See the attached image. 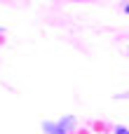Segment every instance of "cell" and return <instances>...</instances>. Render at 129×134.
Returning <instances> with one entry per match:
<instances>
[{
    "label": "cell",
    "instance_id": "2",
    "mask_svg": "<svg viewBox=\"0 0 129 134\" xmlns=\"http://www.w3.org/2000/svg\"><path fill=\"white\" fill-rule=\"evenodd\" d=\"M118 134H127V127H120V130H118Z\"/></svg>",
    "mask_w": 129,
    "mask_h": 134
},
{
    "label": "cell",
    "instance_id": "1",
    "mask_svg": "<svg viewBox=\"0 0 129 134\" xmlns=\"http://www.w3.org/2000/svg\"><path fill=\"white\" fill-rule=\"evenodd\" d=\"M73 127H75V118H63L59 122H45L42 125L45 134H71Z\"/></svg>",
    "mask_w": 129,
    "mask_h": 134
}]
</instances>
